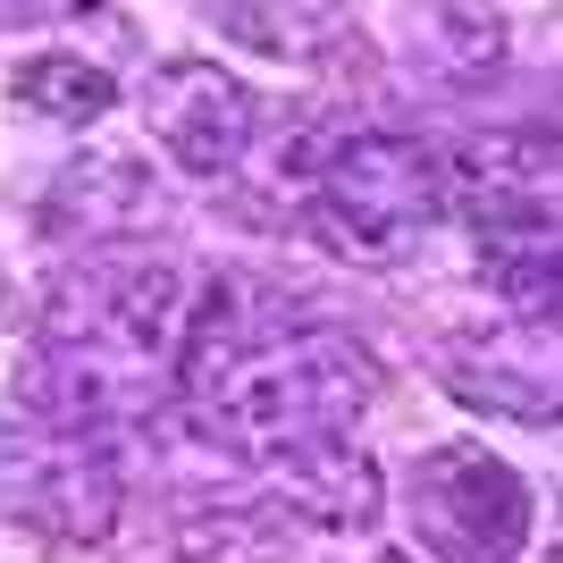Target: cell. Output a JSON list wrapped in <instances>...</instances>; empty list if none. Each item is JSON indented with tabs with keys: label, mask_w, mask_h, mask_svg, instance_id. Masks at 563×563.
Returning <instances> with one entry per match:
<instances>
[{
	"label": "cell",
	"mask_w": 563,
	"mask_h": 563,
	"mask_svg": "<svg viewBox=\"0 0 563 563\" xmlns=\"http://www.w3.org/2000/svg\"><path fill=\"white\" fill-rule=\"evenodd\" d=\"M186 396L269 463L311 438H353L371 371L329 329H295L253 286H211L186 320Z\"/></svg>",
	"instance_id": "1"
},
{
	"label": "cell",
	"mask_w": 563,
	"mask_h": 563,
	"mask_svg": "<svg viewBox=\"0 0 563 563\" xmlns=\"http://www.w3.org/2000/svg\"><path fill=\"white\" fill-rule=\"evenodd\" d=\"M446 177L412 135H345L311 177V235L353 269H396L429 235Z\"/></svg>",
	"instance_id": "2"
},
{
	"label": "cell",
	"mask_w": 563,
	"mask_h": 563,
	"mask_svg": "<svg viewBox=\"0 0 563 563\" xmlns=\"http://www.w3.org/2000/svg\"><path fill=\"white\" fill-rule=\"evenodd\" d=\"M404 521H412V563H514L530 539V488L521 471L488 446H429L404 479Z\"/></svg>",
	"instance_id": "3"
},
{
	"label": "cell",
	"mask_w": 563,
	"mask_h": 563,
	"mask_svg": "<svg viewBox=\"0 0 563 563\" xmlns=\"http://www.w3.org/2000/svg\"><path fill=\"white\" fill-rule=\"evenodd\" d=\"M143 118L161 152L186 177H235L244 152H253V93L235 68H211V59H168L143 85Z\"/></svg>",
	"instance_id": "4"
},
{
	"label": "cell",
	"mask_w": 563,
	"mask_h": 563,
	"mask_svg": "<svg viewBox=\"0 0 563 563\" xmlns=\"http://www.w3.org/2000/svg\"><path fill=\"white\" fill-rule=\"evenodd\" d=\"M261 471H269L278 496L303 521H320V530H362V521H378V471H371V454H362V438H311V446L269 454Z\"/></svg>",
	"instance_id": "5"
},
{
	"label": "cell",
	"mask_w": 563,
	"mask_h": 563,
	"mask_svg": "<svg viewBox=\"0 0 563 563\" xmlns=\"http://www.w3.org/2000/svg\"><path fill=\"white\" fill-rule=\"evenodd\" d=\"M9 101L25 118H51V126H93L118 110V76L93 68L85 51H34L9 68Z\"/></svg>",
	"instance_id": "6"
},
{
	"label": "cell",
	"mask_w": 563,
	"mask_h": 563,
	"mask_svg": "<svg viewBox=\"0 0 563 563\" xmlns=\"http://www.w3.org/2000/svg\"><path fill=\"white\" fill-rule=\"evenodd\" d=\"M186 563H295V547L253 514H194L186 521Z\"/></svg>",
	"instance_id": "7"
},
{
	"label": "cell",
	"mask_w": 563,
	"mask_h": 563,
	"mask_svg": "<svg viewBox=\"0 0 563 563\" xmlns=\"http://www.w3.org/2000/svg\"><path fill=\"white\" fill-rule=\"evenodd\" d=\"M202 18H219V25H235L244 43H261V51H286V18H278V0H194Z\"/></svg>",
	"instance_id": "8"
},
{
	"label": "cell",
	"mask_w": 563,
	"mask_h": 563,
	"mask_svg": "<svg viewBox=\"0 0 563 563\" xmlns=\"http://www.w3.org/2000/svg\"><path fill=\"white\" fill-rule=\"evenodd\" d=\"M43 9H59V0H0V25H25V18H43Z\"/></svg>",
	"instance_id": "9"
},
{
	"label": "cell",
	"mask_w": 563,
	"mask_h": 563,
	"mask_svg": "<svg viewBox=\"0 0 563 563\" xmlns=\"http://www.w3.org/2000/svg\"><path fill=\"white\" fill-rule=\"evenodd\" d=\"M387 563H412V555H387Z\"/></svg>",
	"instance_id": "10"
}]
</instances>
